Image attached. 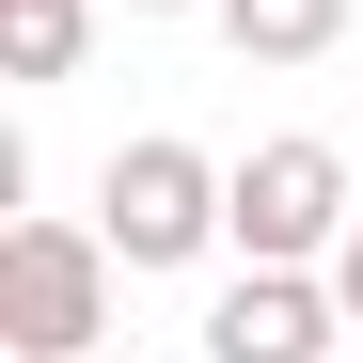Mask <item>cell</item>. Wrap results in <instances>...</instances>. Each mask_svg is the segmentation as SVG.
I'll return each instance as SVG.
<instances>
[{
	"mask_svg": "<svg viewBox=\"0 0 363 363\" xmlns=\"http://www.w3.org/2000/svg\"><path fill=\"white\" fill-rule=\"evenodd\" d=\"M111 221H16L0 237V347L16 363H79L111 332Z\"/></svg>",
	"mask_w": 363,
	"mask_h": 363,
	"instance_id": "obj_1",
	"label": "cell"
},
{
	"mask_svg": "<svg viewBox=\"0 0 363 363\" xmlns=\"http://www.w3.org/2000/svg\"><path fill=\"white\" fill-rule=\"evenodd\" d=\"M347 206H363V190H347L332 143H253V158L221 174V237H237L253 269H316L332 237H347Z\"/></svg>",
	"mask_w": 363,
	"mask_h": 363,
	"instance_id": "obj_2",
	"label": "cell"
},
{
	"mask_svg": "<svg viewBox=\"0 0 363 363\" xmlns=\"http://www.w3.org/2000/svg\"><path fill=\"white\" fill-rule=\"evenodd\" d=\"M95 221H111L127 269H190L206 237H221V158H190V143H111Z\"/></svg>",
	"mask_w": 363,
	"mask_h": 363,
	"instance_id": "obj_3",
	"label": "cell"
},
{
	"mask_svg": "<svg viewBox=\"0 0 363 363\" xmlns=\"http://www.w3.org/2000/svg\"><path fill=\"white\" fill-rule=\"evenodd\" d=\"M332 332H347L332 269H237L206 300V363H332Z\"/></svg>",
	"mask_w": 363,
	"mask_h": 363,
	"instance_id": "obj_4",
	"label": "cell"
},
{
	"mask_svg": "<svg viewBox=\"0 0 363 363\" xmlns=\"http://www.w3.org/2000/svg\"><path fill=\"white\" fill-rule=\"evenodd\" d=\"M221 16V48L253 79H284V64H332V32H347V0H206Z\"/></svg>",
	"mask_w": 363,
	"mask_h": 363,
	"instance_id": "obj_5",
	"label": "cell"
},
{
	"mask_svg": "<svg viewBox=\"0 0 363 363\" xmlns=\"http://www.w3.org/2000/svg\"><path fill=\"white\" fill-rule=\"evenodd\" d=\"M79 48H95V0H0V79H79Z\"/></svg>",
	"mask_w": 363,
	"mask_h": 363,
	"instance_id": "obj_6",
	"label": "cell"
},
{
	"mask_svg": "<svg viewBox=\"0 0 363 363\" xmlns=\"http://www.w3.org/2000/svg\"><path fill=\"white\" fill-rule=\"evenodd\" d=\"M332 300L363 316V206H347V237H332Z\"/></svg>",
	"mask_w": 363,
	"mask_h": 363,
	"instance_id": "obj_7",
	"label": "cell"
},
{
	"mask_svg": "<svg viewBox=\"0 0 363 363\" xmlns=\"http://www.w3.org/2000/svg\"><path fill=\"white\" fill-rule=\"evenodd\" d=\"M127 16H190V0H127Z\"/></svg>",
	"mask_w": 363,
	"mask_h": 363,
	"instance_id": "obj_8",
	"label": "cell"
}]
</instances>
